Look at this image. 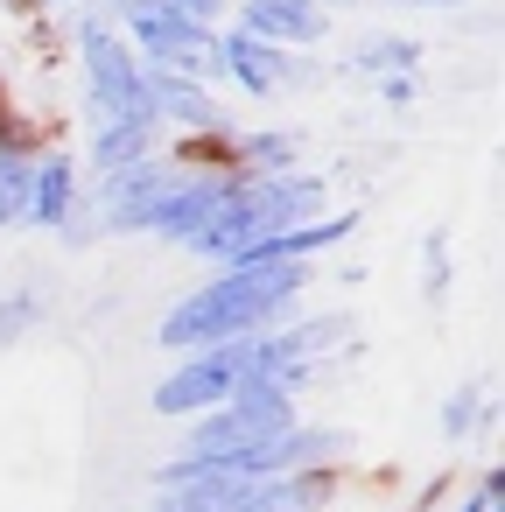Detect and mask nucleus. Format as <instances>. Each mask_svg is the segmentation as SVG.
Returning a JSON list of instances; mask_svg holds the SVG:
<instances>
[{
  "label": "nucleus",
  "instance_id": "nucleus-1",
  "mask_svg": "<svg viewBox=\"0 0 505 512\" xmlns=\"http://www.w3.org/2000/svg\"><path fill=\"white\" fill-rule=\"evenodd\" d=\"M302 288V267H225V281H211L204 295H190L169 323H162V344H239L253 337L267 316L288 309V295Z\"/></svg>",
  "mask_w": 505,
  "mask_h": 512
},
{
  "label": "nucleus",
  "instance_id": "nucleus-2",
  "mask_svg": "<svg viewBox=\"0 0 505 512\" xmlns=\"http://www.w3.org/2000/svg\"><path fill=\"white\" fill-rule=\"evenodd\" d=\"M78 50H85V71H92L99 120H134V127H155V92H148V78L134 71V57L120 50V36H113V29L85 22Z\"/></svg>",
  "mask_w": 505,
  "mask_h": 512
},
{
  "label": "nucleus",
  "instance_id": "nucleus-3",
  "mask_svg": "<svg viewBox=\"0 0 505 512\" xmlns=\"http://www.w3.org/2000/svg\"><path fill=\"white\" fill-rule=\"evenodd\" d=\"M239 379H246V337L239 344H211V351H197L183 372H169L155 386V414H211V407L232 400Z\"/></svg>",
  "mask_w": 505,
  "mask_h": 512
},
{
  "label": "nucleus",
  "instance_id": "nucleus-4",
  "mask_svg": "<svg viewBox=\"0 0 505 512\" xmlns=\"http://www.w3.org/2000/svg\"><path fill=\"white\" fill-rule=\"evenodd\" d=\"M127 8V29L141 36V50L148 57H162V64H176V78L190 71V78H211L218 71V57H211V43H204V29L197 22H183L169 0H120Z\"/></svg>",
  "mask_w": 505,
  "mask_h": 512
},
{
  "label": "nucleus",
  "instance_id": "nucleus-5",
  "mask_svg": "<svg viewBox=\"0 0 505 512\" xmlns=\"http://www.w3.org/2000/svg\"><path fill=\"white\" fill-rule=\"evenodd\" d=\"M162 512H274L281 477H162Z\"/></svg>",
  "mask_w": 505,
  "mask_h": 512
},
{
  "label": "nucleus",
  "instance_id": "nucleus-6",
  "mask_svg": "<svg viewBox=\"0 0 505 512\" xmlns=\"http://www.w3.org/2000/svg\"><path fill=\"white\" fill-rule=\"evenodd\" d=\"M239 36L281 50V43H316L323 36V15H316V0H246V15H239Z\"/></svg>",
  "mask_w": 505,
  "mask_h": 512
},
{
  "label": "nucleus",
  "instance_id": "nucleus-7",
  "mask_svg": "<svg viewBox=\"0 0 505 512\" xmlns=\"http://www.w3.org/2000/svg\"><path fill=\"white\" fill-rule=\"evenodd\" d=\"M225 64H232V78H239L253 99H274V92H288V85L309 78V64H295V57H281V50L253 43V36H225Z\"/></svg>",
  "mask_w": 505,
  "mask_h": 512
},
{
  "label": "nucleus",
  "instance_id": "nucleus-8",
  "mask_svg": "<svg viewBox=\"0 0 505 512\" xmlns=\"http://www.w3.org/2000/svg\"><path fill=\"white\" fill-rule=\"evenodd\" d=\"M29 218H36V225H64V218H71V162H64V155H50V162L29 176Z\"/></svg>",
  "mask_w": 505,
  "mask_h": 512
},
{
  "label": "nucleus",
  "instance_id": "nucleus-9",
  "mask_svg": "<svg viewBox=\"0 0 505 512\" xmlns=\"http://www.w3.org/2000/svg\"><path fill=\"white\" fill-rule=\"evenodd\" d=\"M148 92H155V113H176V120H190V127H211V120H218V106L204 99V85H197V78L162 71V78H148Z\"/></svg>",
  "mask_w": 505,
  "mask_h": 512
},
{
  "label": "nucleus",
  "instance_id": "nucleus-10",
  "mask_svg": "<svg viewBox=\"0 0 505 512\" xmlns=\"http://www.w3.org/2000/svg\"><path fill=\"white\" fill-rule=\"evenodd\" d=\"M92 155H99V169H134V162H148V127H134V120H99V141H92Z\"/></svg>",
  "mask_w": 505,
  "mask_h": 512
},
{
  "label": "nucleus",
  "instance_id": "nucleus-11",
  "mask_svg": "<svg viewBox=\"0 0 505 512\" xmlns=\"http://www.w3.org/2000/svg\"><path fill=\"white\" fill-rule=\"evenodd\" d=\"M29 176H36V169H29L15 148L0 155V225H22V218H29Z\"/></svg>",
  "mask_w": 505,
  "mask_h": 512
},
{
  "label": "nucleus",
  "instance_id": "nucleus-12",
  "mask_svg": "<svg viewBox=\"0 0 505 512\" xmlns=\"http://www.w3.org/2000/svg\"><path fill=\"white\" fill-rule=\"evenodd\" d=\"M295 148H302L295 134H253V141H246V162H260V169H288Z\"/></svg>",
  "mask_w": 505,
  "mask_h": 512
},
{
  "label": "nucleus",
  "instance_id": "nucleus-13",
  "mask_svg": "<svg viewBox=\"0 0 505 512\" xmlns=\"http://www.w3.org/2000/svg\"><path fill=\"white\" fill-rule=\"evenodd\" d=\"M358 64H365V71H386V64H414V43H372V50H358Z\"/></svg>",
  "mask_w": 505,
  "mask_h": 512
},
{
  "label": "nucleus",
  "instance_id": "nucleus-14",
  "mask_svg": "<svg viewBox=\"0 0 505 512\" xmlns=\"http://www.w3.org/2000/svg\"><path fill=\"white\" fill-rule=\"evenodd\" d=\"M29 316H36V295H8V302H0V337L29 330Z\"/></svg>",
  "mask_w": 505,
  "mask_h": 512
},
{
  "label": "nucleus",
  "instance_id": "nucleus-15",
  "mask_svg": "<svg viewBox=\"0 0 505 512\" xmlns=\"http://www.w3.org/2000/svg\"><path fill=\"white\" fill-rule=\"evenodd\" d=\"M470 414H477V393L463 386V393H456V400L442 407V428H449V435H463V428H470Z\"/></svg>",
  "mask_w": 505,
  "mask_h": 512
},
{
  "label": "nucleus",
  "instance_id": "nucleus-16",
  "mask_svg": "<svg viewBox=\"0 0 505 512\" xmlns=\"http://www.w3.org/2000/svg\"><path fill=\"white\" fill-rule=\"evenodd\" d=\"M169 8H176L183 22H197V29H204V22H211V15L225 8V0H169Z\"/></svg>",
  "mask_w": 505,
  "mask_h": 512
},
{
  "label": "nucleus",
  "instance_id": "nucleus-17",
  "mask_svg": "<svg viewBox=\"0 0 505 512\" xmlns=\"http://www.w3.org/2000/svg\"><path fill=\"white\" fill-rule=\"evenodd\" d=\"M491 505H498V477H484V484H477V498H470L463 512H491Z\"/></svg>",
  "mask_w": 505,
  "mask_h": 512
},
{
  "label": "nucleus",
  "instance_id": "nucleus-18",
  "mask_svg": "<svg viewBox=\"0 0 505 512\" xmlns=\"http://www.w3.org/2000/svg\"><path fill=\"white\" fill-rule=\"evenodd\" d=\"M421 8H442V0H421Z\"/></svg>",
  "mask_w": 505,
  "mask_h": 512
}]
</instances>
